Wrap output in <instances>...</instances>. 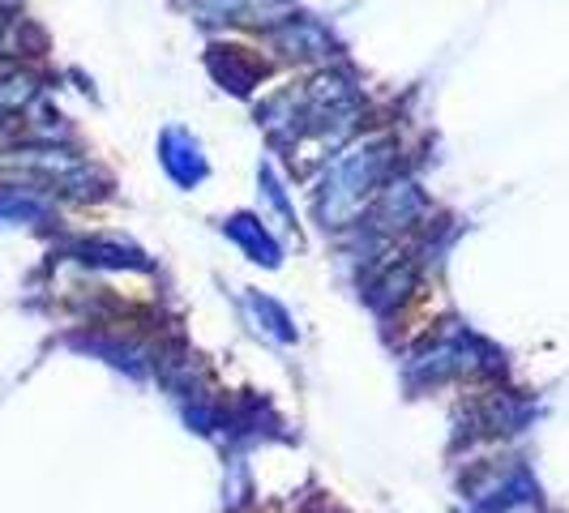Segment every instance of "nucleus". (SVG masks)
<instances>
[{"label": "nucleus", "mask_w": 569, "mask_h": 513, "mask_svg": "<svg viewBox=\"0 0 569 513\" xmlns=\"http://www.w3.org/2000/svg\"><path fill=\"white\" fill-rule=\"evenodd\" d=\"M395 171V142L390 138H360L342 145L335 163L326 168L321 193H317V219L326 231H342L369 214L372 198Z\"/></svg>", "instance_id": "nucleus-1"}, {"label": "nucleus", "mask_w": 569, "mask_h": 513, "mask_svg": "<svg viewBox=\"0 0 569 513\" xmlns=\"http://www.w3.org/2000/svg\"><path fill=\"white\" fill-rule=\"evenodd\" d=\"M52 210L48 201L27 193V189H0V223H13V228H27V223H43Z\"/></svg>", "instance_id": "nucleus-2"}, {"label": "nucleus", "mask_w": 569, "mask_h": 513, "mask_svg": "<svg viewBox=\"0 0 569 513\" xmlns=\"http://www.w3.org/2000/svg\"><path fill=\"white\" fill-rule=\"evenodd\" d=\"M34 94H39V86H34V78H27V73H9V78H0V120H4V115L27 112L30 103H34Z\"/></svg>", "instance_id": "nucleus-3"}]
</instances>
